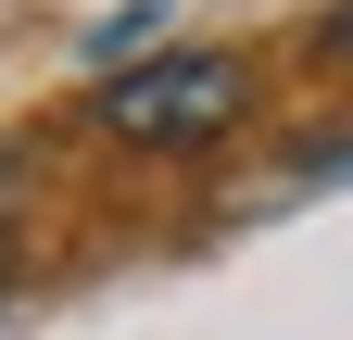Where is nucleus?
<instances>
[{"label": "nucleus", "mask_w": 353, "mask_h": 340, "mask_svg": "<svg viewBox=\"0 0 353 340\" xmlns=\"http://www.w3.org/2000/svg\"><path fill=\"white\" fill-rule=\"evenodd\" d=\"M13 240H26V151L0 139V290H13Z\"/></svg>", "instance_id": "obj_2"}, {"label": "nucleus", "mask_w": 353, "mask_h": 340, "mask_svg": "<svg viewBox=\"0 0 353 340\" xmlns=\"http://www.w3.org/2000/svg\"><path fill=\"white\" fill-rule=\"evenodd\" d=\"M240 101H252L240 51H152V63H114L101 89H88V114H101L114 139H139V151H202V139H228Z\"/></svg>", "instance_id": "obj_1"}, {"label": "nucleus", "mask_w": 353, "mask_h": 340, "mask_svg": "<svg viewBox=\"0 0 353 340\" xmlns=\"http://www.w3.org/2000/svg\"><path fill=\"white\" fill-rule=\"evenodd\" d=\"M316 51H341V63H353V0H328V13H316Z\"/></svg>", "instance_id": "obj_3"}]
</instances>
